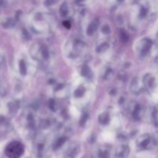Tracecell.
<instances>
[{
	"mask_svg": "<svg viewBox=\"0 0 158 158\" xmlns=\"http://www.w3.org/2000/svg\"><path fill=\"white\" fill-rule=\"evenodd\" d=\"M130 149L127 146H121L117 149V156L119 158H126L129 155Z\"/></svg>",
	"mask_w": 158,
	"mask_h": 158,
	"instance_id": "4",
	"label": "cell"
},
{
	"mask_svg": "<svg viewBox=\"0 0 158 158\" xmlns=\"http://www.w3.org/2000/svg\"><path fill=\"white\" fill-rule=\"evenodd\" d=\"M77 153H78V148H71V149H69V151L66 153L64 158H75Z\"/></svg>",
	"mask_w": 158,
	"mask_h": 158,
	"instance_id": "5",
	"label": "cell"
},
{
	"mask_svg": "<svg viewBox=\"0 0 158 158\" xmlns=\"http://www.w3.org/2000/svg\"><path fill=\"white\" fill-rule=\"evenodd\" d=\"M24 152V148L19 142L13 141L9 143L5 150L6 155L9 158H19Z\"/></svg>",
	"mask_w": 158,
	"mask_h": 158,
	"instance_id": "1",
	"label": "cell"
},
{
	"mask_svg": "<svg viewBox=\"0 0 158 158\" xmlns=\"http://www.w3.org/2000/svg\"><path fill=\"white\" fill-rule=\"evenodd\" d=\"M156 146L155 140L153 139V137H149L148 135H145L141 137V138L139 139L137 142V147L140 150H151L153 149Z\"/></svg>",
	"mask_w": 158,
	"mask_h": 158,
	"instance_id": "2",
	"label": "cell"
},
{
	"mask_svg": "<svg viewBox=\"0 0 158 158\" xmlns=\"http://www.w3.org/2000/svg\"><path fill=\"white\" fill-rule=\"evenodd\" d=\"M110 157V154L108 149L106 148H100V149H97L96 151V152L94 153V158H109Z\"/></svg>",
	"mask_w": 158,
	"mask_h": 158,
	"instance_id": "3",
	"label": "cell"
}]
</instances>
